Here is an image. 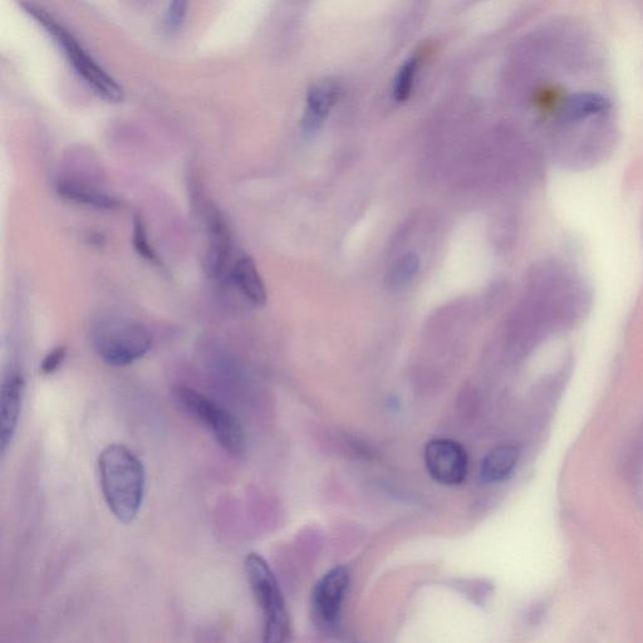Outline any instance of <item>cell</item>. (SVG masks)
<instances>
[{
    "mask_svg": "<svg viewBox=\"0 0 643 643\" xmlns=\"http://www.w3.org/2000/svg\"><path fill=\"white\" fill-rule=\"evenodd\" d=\"M134 245L137 253H139L142 258L147 260V262L151 263L152 265L160 267V259L159 257H157L155 250L151 248L149 239H147L145 225L141 222L140 218L135 219Z\"/></svg>",
    "mask_w": 643,
    "mask_h": 643,
    "instance_id": "cell-17",
    "label": "cell"
},
{
    "mask_svg": "<svg viewBox=\"0 0 643 643\" xmlns=\"http://www.w3.org/2000/svg\"><path fill=\"white\" fill-rule=\"evenodd\" d=\"M90 342L97 356L107 365L125 367L145 357L154 338L149 328L136 319L109 316L93 323Z\"/></svg>",
    "mask_w": 643,
    "mask_h": 643,
    "instance_id": "cell-2",
    "label": "cell"
},
{
    "mask_svg": "<svg viewBox=\"0 0 643 643\" xmlns=\"http://www.w3.org/2000/svg\"><path fill=\"white\" fill-rule=\"evenodd\" d=\"M57 191L62 198L93 206L96 209L114 210L120 205L119 200L112 198V196L103 194L90 186L73 183V181H62L57 185Z\"/></svg>",
    "mask_w": 643,
    "mask_h": 643,
    "instance_id": "cell-13",
    "label": "cell"
},
{
    "mask_svg": "<svg viewBox=\"0 0 643 643\" xmlns=\"http://www.w3.org/2000/svg\"><path fill=\"white\" fill-rule=\"evenodd\" d=\"M348 586L350 573L342 566L331 569L319 579L314 586L311 601L313 616L319 625L325 628L336 626Z\"/></svg>",
    "mask_w": 643,
    "mask_h": 643,
    "instance_id": "cell-7",
    "label": "cell"
},
{
    "mask_svg": "<svg viewBox=\"0 0 643 643\" xmlns=\"http://www.w3.org/2000/svg\"><path fill=\"white\" fill-rule=\"evenodd\" d=\"M244 571L255 601L263 612V643H288L291 621L272 568L262 556L250 553L245 558Z\"/></svg>",
    "mask_w": 643,
    "mask_h": 643,
    "instance_id": "cell-4",
    "label": "cell"
},
{
    "mask_svg": "<svg viewBox=\"0 0 643 643\" xmlns=\"http://www.w3.org/2000/svg\"><path fill=\"white\" fill-rule=\"evenodd\" d=\"M427 473L439 484L455 487L468 475L469 459L465 449L454 440L436 439L425 448Z\"/></svg>",
    "mask_w": 643,
    "mask_h": 643,
    "instance_id": "cell-6",
    "label": "cell"
},
{
    "mask_svg": "<svg viewBox=\"0 0 643 643\" xmlns=\"http://www.w3.org/2000/svg\"><path fill=\"white\" fill-rule=\"evenodd\" d=\"M186 13H188V3L183 2V0H176V2L170 3L164 18L166 31H179L184 24Z\"/></svg>",
    "mask_w": 643,
    "mask_h": 643,
    "instance_id": "cell-18",
    "label": "cell"
},
{
    "mask_svg": "<svg viewBox=\"0 0 643 643\" xmlns=\"http://www.w3.org/2000/svg\"><path fill=\"white\" fill-rule=\"evenodd\" d=\"M23 7L55 38L56 43L63 49V53H65L68 61L72 63L78 75H80L98 95L111 102H121L124 100V88L88 55L86 49L82 47V44L78 42V39L73 36L72 33L68 32V29L58 23L56 19L44 11L42 7L36 6V4L23 3Z\"/></svg>",
    "mask_w": 643,
    "mask_h": 643,
    "instance_id": "cell-5",
    "label": "cell"
},
{
    "mask_svg": "<svg viewBox=\"0 0 643 643\" xmlns=\"http://www.w3.org/2000/svg\"><path fill=\"white\" fill-rule=\"evenodd\" d=\"M417 66H419V60H417L416 57L409 58V60L401 66L394 83V97L396 101L405 102L409 100L412 87H414Z\"/></svg>",
    "mask_w": 643,
    "mask_h": 643,
    "instance_id": "cell-16",
    "label": "cell"
},
{
    "mask_svg": "<svg viewBox=\"0 0 643 643\" xmlns=\"http://www.w3.org/2000/svg\"><path fill=\"white\" fill-rule=\"evenodd\" d=\"M24 396V377L19 368H9L0 392V449L6 454L17 433Z\"/></svg>",
    "mask_w": 643,
    "mask_h": 643,
    "instance_id": "cell-8",
    "label": "cell"
},
{
    "mask_svg": "<svg viewBox=\"0 0 643 643\" xmlns=\"http://www.w3.org/2000/svg\"><path fill=\"white\" fill-rule=\"evenodd\" d=\"M519 460L514 446H499L490 451L481 463L480 476L484 483H498L512 475Z\"/></svg>",
    "mask_w": 643,
    "mask_h": 643,
    "instance_id": "cell-12",
    "label": "cell"
},
{
    "mask_svg": "<svg viewBox=\"0 0 643 643\" xmlns=\"http://www.w3.org/2000/svg\"><path fill=\"white\" fill-rule=\"evenodd\" d=\"M341 95V87L336 81L323 80L316 83L308 91L307 107L304 112L302 127L308 136L316 134L321 129L323 121L335 107Z\"/></svg>",
    "mask_w": 643,
    "mask_h": 643,
    "instance_id": "cell-10",
    "label": "cell"
},
{
    "mask_svg": "<svg viewBox=\"0 0 643 643\" xmlns=\"http://www.w3.org/2000/svg\"><path fill=\"white\" fill-rule=\"evenodd\" d=\"M608 109V102L600 96L579 95L568 101L566 109L563 110V119L577 121L586 117L601 114Z\"/></svg>",
    "mask_w": 643,
    "mask_h": 643,
    "instance_id": "cell-14",
    "label": "cell"
},
{
    "mask_svg": "<svg viewBox=\"0 0 643 643\" xmlns=\"http://www.w3.org/2000/svg\"><path fill=\"white\" fill-rule=\"evenodd\" d=\"M233 286L248 299L253 306L263 307L267 302V291L257 265L248 255L240 257L230 271Z\"/></svg>",
    "mask_w": 643,
    "mask_h": 643,
    "instance_id": "cell-11",
    "label": "cell"
},
{
    "mask_svg": "<svg viewBox=\"0 0 643 643\" xmlns=\"http://www.w3.org/2000/svg\"><path fill=\"white\" fill-rule=\"evenodd\" d=\"M420 271V259L415 254L402 255L387 273L386 283L390 288H402L409 284Z\"/></svg>",
    "mask_w": 643,
    "mask_h": 643,
    "instance_id": "cell-15",
    "label": "cell"
},
{
    "mask_svg": "<svg viewBox=\"0 0 643 643\" xmlns=\"http://www.w3.org/2000/svg\"><path fill=\"white\" fill-rule=\"evenodd\" d=\"M173 400L181 410L205 426L214 436L220 448L234 458H243L247 451V436L242 424L232 412L225 409L219 402L191 389L188 386H175Z\"/></svg>",
    "mask_w": 643,
    "mask_h": 643,
    "instance_id": "cell-3",
    "label": "cell"
},
{
    "mask_svg": "<svg viewBox=\"0 0 643 643\" xmlns=\"http://www.w3.org/2000/svg\"><path fill=\"white\" fill-rule=\"evenodd\" d=\"M103 498L114 517L122 524L134 522L144 503L146 474L144 465L125 445L107 446L98 459Z\"/></svg>",
    "mask_w": 643,
    "mask_h": 643,
    "instance_id": "cell-1",
    "label": "cell"
},
{
    "mask_svg": "<svg viewBox=\"0 0 643 643\" xmlns=\"http://www.w3.org/2000/svg\"><path fill=\"white\" fill-rule=\"evenodd\" d=\"M206 228H208L209 247L206 252L204 268L210 278L218 279L223 276L232 250V238L222 215L213 205L206 206Z\"/></svg>",
    "mask_w": 643,
    "mask_h": 643,
    "instance_id": "cell-9",
    "label": "cell"
},
{
    "mask_svg": "<svg viewBox=\"0 0 643 643\" xmlns=\"http://www.w3.org/2000/svg\"><path fill=\"white\" fill-rule=\"evenodd\" d=\"M66 356L67 348L65 346H57L52 351H49L41 363L43 375H53V373L60 370L62 363L66 360Z\"/></svg>",
    "mask_w": 643,
    "mask_h": 643,
    "instance_id": "cell-19",
    "label": "cell"
}]
</instances>
